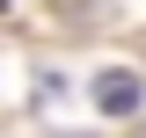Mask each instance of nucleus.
Returning <instances> with one entry per match:
<instances>
[{"label": "nucleus", "instance_id": "f257e3e1", "mask_svg": "<svg viewBox=\"0 0 146 138\" xmlns=\"http://www.w3.org/2000/svg\"><path fill=\"white\" fill-rule=\"evenodd\" d=\"M95 109H102V116H131V109H139V80H131V73H102V80H95Z\"/></svg>", "mask_w": 146, "mask_h": 138}]
</instances>
